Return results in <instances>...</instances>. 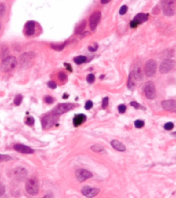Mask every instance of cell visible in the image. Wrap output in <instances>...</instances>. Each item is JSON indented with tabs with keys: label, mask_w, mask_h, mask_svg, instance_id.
I'll return each mask as SVG.
<instances>
[{
	"label": "cell",
	"mask_w": 176,
	"mask_h": 198,
	"mask_svg": "<svg viewBox=\"0 0 176 198\" xmlns=\"http://www.w3.org/2000/svg\"><path fill=\"white\" fill-rule=\"evenodd\" d=\"M17 65V60L13 56H8L1 62L0 70L3 73H7L13 70Z\"/></svg>",
	"instance_id": "cell-1"
},
{
	"label": "cell",
	"mask_w": 176,
	"mask_h": 198,
	"mask_svg": "<svg viewBox=\"0 0 176 198\" xmlns=\"http://www.w3.org/2000/svg\"><path fill=\"white\" fill-rule=\"evenodd\" d=\"M164 14L167 16H172L175 13V0H161Z\"/></svg>",
	"instance_id": "cell-2"
},
{
	"label": "cell",
	"mask_w": 176,
	"mask_h": 198,
	"mask_svg": "<svg viewBox=\"0 0 176 198\" xmlns=\"http://www.w3.org/2000/svg\"><path fill=\"white\" fill-rule=\"evenodd\" d=\"M26 190L30 195H36L39 192V183L37 178H30L26 183Z\"/></svg>",
	"instance_id": "cell-3"
},
{
	"label": "cell",
	"mask_w": 176,
	"mask_h": 198,
	"mask_svg": "<svg viewBox=\"0 0 176 198\" xmlns=\"http://www.w3.org/2000/svg\"><path fill=\"white\" fill-rule=\"evenodd\" d=\"M58 119V117L55 114H50V115H47L42 118L41 120V124L44 129H48L50 127H52L56 122Z\"/></svg>",
	"instance_id": "cell-4"
},
{
	"label": "cell",
	"mask_w": 176,
	"mask_h": 198,
	"mask_svg": "<svg viewBox=\"0 0 176 198\" xmlns=\"http://www.w3.org/2000/svg\"><path fill=\"white\" fill-rule=\"evenodd\" d=\"M144 94L148 99L153 100L156 97V90H155V87H154V83L152 81L147 82L145 86H144Z\"/></svg>",
	"instance_id": "cell-5"
},
{
	"label": "cell",
	"mask_w": 176,
	"mask_h": 198,
	"mask_svg": "<svg viewBox=\"0 0 176 198\" xmlns=\"http://www.w3.org/2000/svg\"><path fill=\"white\" fill-rule=\"evenodd\" d=\"M101 16H102V15H101V13L99 11H96L90 16L89 26H90V28L92 31H95L97 28L99 22H100Z\"/></svg>",
	"instance_id": "cell-6"
},
{
	"label": "cell",
	"mask_w": 176,
	"mask_h": 198,
	"mask_svg": "<svg viewBox=\"0 0 176 198\" xmlns=\"http://www.w3.org/2000/svg\"><path fill=\"white\" fill-rule=\"evenodd\" d=\"M74 107L75 105H73V104H70V103L60 104V105H58L55 108H54V110L53 111V113L55 114V115H62V114L69 112V111L72 110Z\"/></svg>",
	"instance_id": "cell-7"
},
{
	"label": "cell",
	"mask_w": 176,
	"mask_h": 198,
	"mask_svg": "<svg viewBox=\"0 0 176 198\" xmlns=\"http://www.w3.org/2000/svg\"><path fill=\"white\" fill-rule=\"evenodd\" d=\"M157 69V63L154 60H149L147 61L146 64L144 66V72L145 74L148 77L154 76Z\"/></svg>",
	"instance_id": "cell-8"
},
{
	"label": "cell",
	"mask_w": 176,
	"mask_h": 198,
	"mask_svg": "<svg viewBox=\"0 0 176 198\" xmlns=\"http://www.w3.org/2000/svg\"><path fill=\"white\" fill-rule=\"evenodd\" d=\"M75 176L76 178H77V180L79 182H83L85 180H88V179H90L91 177H92L93 175L89 170H84V169H80V170H78L76 171Z\"/></svg>",
	"instance_id": "cell-9"
},
{
	"label": "cell",
	"mask_w": 176,
	"mask_h": 198,
	"mask_svg": "<svg viewBox=\"0 0 176 198\" xmlns=\"http://www.w3.org/2000/svg\"><path fill=\"white\" fill-rule=\"evenodd\" d=\"M99 189L98 188H92V187H90L89 186H84L83 188L82 189V194L86 196V197L89 198H92L95 197L98 193H99Z\"/></svg>",
	"instance_id": "cell-10"
},
{
	"label": "cell",
	"mask_w": 176,
	"mask_h": 198,
	"mask_svg": "<svg viewBox=\"0 0 176 198\" xmlns=\"http://www.w3.org/2000/svg\"><path fill=\"white\" fill-rule=\"evenodd\" d=\"M27 171L25 168L22 167H19L14 170L13 171V176L17 180L22 181L24 179L27 177Z\"/></svg>",
	"instance_id": "cell-11"
},
{
	"label": "cell",
	"mask_w": 176,
	"mask_h": 198,
	"mask_svg": "<svg viewBox=\"0 0 176 198\" xmlns=\"http://www.w3.org/2000/svg\"><path fill=\"white\" fill-rule=\"evenodd\" d=\"M34 57V53H26L21 55V57L20 58V64L22 65L23 67H27L30 66V62L32 61L33 58Z\"/></svg>",
	"instance_id": "cell-12"
},
{
	"label": "cell",
	"mask_w": 176,
	"mask_h": 198,
	"mask_svg": "<svg viewBox=\"0 0 176 198\" xmlns=\"http://www.w3.org/2000/svg\"><path fill=\"white\" fill-rule=\"evenodd\" d=\"M174 66V62L171 60H165L161 63L160 66V72L163 74H167L173 68Z\"/></svg>",
	"instance_id": "cell-13"
},
{
	"label": "cell",
	"mask_w": 176,
	"mask_h": 198,
	"mask_svg": "<svg viewBox=\"0 0 176 198\" xmlns=\"http://www.w3.org/2000/svg\"><path fill=\"white\" fill-rule=\"evenodd\" d=\"M139 74H138L137 71H132L129 75L128 79V88L130 90H134L137 85V80Z\"/></svg>",
	"instance_id": "cell-14"
},
{
	"label": "cell",
	"mask_w": 176,
	"mask_h": 198,
	"mask_svg": "<svg viewBox=\"0 0 176 198\" xmlns=\"http://www.w3.org/2000/svg\"><path fill=\"white\" fill-rule=\"evenodd\" d=\"M35 27L36 23L34 21H28L27 23L25 24V27H24V33L27 36L30 37L33 36L35 33Z\"/></svg>",
	"instance_id": "cell-15"
},
{
	"label": "cell",
	"mask_w": 176,
	"mask_h": 198,
	"mask_svg": "<svg viewBox=\"0 0 176 198\" xmlns=\"http://www.w3.org/2000/svg\"><path fill=\"white\" fill-rule=\"evenodd\" d=\"M13 148L16 151L21 153H24V154H32V153H34V150L32 149L27 146L23 145V144H16V145L14 146Z\"/></svg>",
	"instance_id": "cell-16"
},
{
	"label": "cell",
	"mask_w": 176,
	"mask_h": 198,
	"mask_svg": "<svg viewBox=\"0 0 176 198\" xmlns=\"http://www.w3.org/2000/svg\"><path fill=\"white\" fill-rule=\"evenodd\" d=\"M162 107L164 110L168 111V112H175L176 110V104L174 100H168L163 101Z\"/></svg>",
	"instance_id": "cell-17"
},
{
	"label": "cell",
	"mask_w": 176,
	"mask_h": 198,
	"mask_svg": "<svg viewBox=\"0 0 176 198\" xmlns=\"http://www.w3.org/2000/svg\"><path fill=\"white\" fill-rule=\"evenodd\" d=\"M86 120V116L84 114H79V115H76L75 116L74 119H73V124L75 127H78L79 125H82L83 122Z\"/></svg>",
	"instance_id": "cell-18"
},
{
	"label": "cell",
	"mask_w": 176,
	"mask_h": 198,
	"mask_svg": "<svg viewBox=\"0 0 176 198\" xmlns=\"http://www.w3.org/2000/svg\"><path fill=\"white\" fill-rule=\"evenodd\" d=\"M111 146H112L115 149L117 150V151H126V147H125V146L119 141H117V140H112V141H111Z\"/></svg>",
	"instance_id": "cell-19"
},
{
	"label": "cell",
	"mask_w": 176,
	"mask_h": 198,
	"mask_svg": "<svg viewBox=\"0 0 176 198\" xmlns=\"http://www.w3.org/2000/svg\"><path fill=\"white\" fill-rule=\"evenodd\" d=\"M148 15L141 13H138L136 16L134 17V21L135 22V23H137L138 25H139V24L143 23H144L145 21H147V20H148Z\"/></svg>",
	"instance_id": "cell-20"
},
{
	"label": "cell",
	"mask_w": 176,
	"mask_h": 198,
	"mask_svg": "<svg viewBox=\"0 0 176 198\" xmlns=\"http://www.w3.org/2000/svg\"><path fill=\"white\" fill-rule=\"evenodd\" d=\"M86 26V20H83V21H82V23H81L79 24V26H78L77 28H76L75 34H82V32H83L85 30Z\"/></svg>",
	"instance_id": "cell-21"
},
{
	"label": "cell",
	"mask_w": 176,
	"mask_h": 198,
	"mask_svg": "<svg viewBox=\"0 0 176 198\" xmlns=\"http://www.w3.org/2000/svg\"><path fill=\"white\" fill-rule=\"evenodd\" d=\"M66 45V43H61V44H57V43H52L51 45H50V47H51V48L54 49V50H58V51H61V50H62L64 48V47H65Z\"/></svg>",
	"instance_id": "cell-22"
},
{
	"label": "cell",
	"mask_w": 176,
	"mask_h": 198,
	"mask_svg": "<svg viewBox=\"0 0 176 198\" xmlns=\"http://www.w3.org/2000/svg\"><path fill=\"white\" fill-rule=\"evenodd\" d=\"M86 60H87V58L85 56H79V57L74 58V61L76 64H82V63H85Z\"/></svg>",
	"instance_id": "cell-23"
},
{
	"label": "cell",
	"mask_w": 176,
	"mask_h": 198,
	"mask_svg": "<svg viewBox=\"0 0 176 198\" xmlns=\"http://www.w3.org/2000/svg\"><path fill=\"white\" fill-rule=\"evenodd\" d=\"M91 149L93 150L96 153H100V152L104 151V148L100 145H94L91 147Z\"/></svg>",
	"instance_id": "cell-24"
},
{
	"label": "cell",
	"mask_w": 176,
	"mask_h": 198,
	"mask_svg": "<svg viewBox=\"0 0 176 198\" xmlns=\"http://www.w3.org/2000/svg\"><path fill=\"white\" fill-rule=\"evenodd\" d=\"M23 101V96L21 95H17L15 97V98H14V104H15V105H16V106H19V105L21 104V102H22Z\"/></svg>",
	"instance_id": "cell-25"
},
{
	"label": "cell",
	"mask_w": 176,
	"mask_h": 198,
	"mask_svg": "<svg viewBox=\"0 0 176 198\" xmlns=\"http://www.w3.org/2000/svg\"><path fill=\"white\" fill-rule=\"evenodd\" d=\"M25 123L27 124V125H30V126H32L34 124V118H33L32 116H28L25 120Z\"/></svg>",
	"instance_id": "cell-26"
},
{
	"label": "cell",
	"mask_w": 176,
	"mask_h": 198,
	"mask_svg": "<svg viewBox=\"0 0 176 198\" xmlns=\"http://www.w3.org/2000/svg\"><path fill=\"white\" fill-rule=\"evenodd\" d=\"M12 160L11 157L8 155H3V154H0V163L1 162H6L9 161V160Z\"/></svg>",
	"instance_id": "cell-27"
},
{
	"label": "cell",
	"mask_w": 176,
	"mask_h": 198,
	"mask_svg": "<svg viewBox=\"0 0 176 198\" xmlns=\"http://www.w3.org/2000/svg\"><path fill=\"white\" fill-rule=\"evenodd\" d=\"M134 125H135L136 128H141L144 125V122L142 120H137V121H135V122H134Z\"/></svg>",
	"instance_id": "cell-28"
},
{
	"label": "cell",
	"mask_w": 176,
	"mask_h": 198,
	"mask_svg": "<svg viewBox=\"0 0 176 198\" xmlns=\"http://www.w3.org/2000/svg\"><path fill=\"white\" fill-rule=\"evenodd\" d=\"M44 102L47 104H53L54 102V98L51 96H46L44 98Z\"/></svg>",
	"instance_id": "cell-29"
},
{
	"label": "cell",
	"mask_w": 176,
	"mask_h": 198,
	"mask_svg": "<svg viewBox=\"0 0 176 198\" xmlns=\"http://www.w3.org/2000/svg\"><path fill=\"white\" fill-rule=\"evenodd\" d=\"M95 79H96V77H95V75L92 74H89V75H88L87 77V81L89 82V84H92L93 82L95 81Z\"/></svg>",
	"instance_id": "cell-30"
},
{
	"label": "cell",
	"mask_w": 176,
	"mask_h": 198,
	"mask_svg": "<svg viewBox=\"0 0 176 198\" xmlns=\"http://www.w3.org/2000/svg\"><path fill=\"white\" fill-rule=\"evenodd\" d=\"M126 110H127V107H126V105H119V106H118V111H119V113L123 114L124 112H126Z\"/></svg>",
	"instance_id": "cell-31"
},
{
	"label": "cell",
	"mask_w": 176,
	"mask_h": 198,
	"mask_svg": "<svg viewBox=\"0 0 176 198\" xmlns=\"http://www.w3.org/2000/svg\"><path fill=\"white\" fill-rule=\"evenodd\" d=\"M127 10L128 8L127 5H123L120 8V9H119V14H120V15H124V14H126V13L127 12Z\"/></svg>",
	"instance_id": "cell-32"
},
{
	"label": "cell",
	"mask_w": 176,
	"mask_h": 198,
	"mask_svg": "<svg viewBox=\"0 0 176 198\" xmlns=\"http://www.w3.org/2000/svg\"><path fill=\"white\" fill-rule=\"evenodd\" d=\"M108 105H109V98H108L107 97H106V98H103L102 107L103 108H106V107H108Z\"/></svg>",
	"instance_id": "cell-33"
},
{
	"label": "cell",
	"mask_w": 176,
	"mask_h": 198,
	"mask_svg": "<svg viewBox=\"0 0 176 198\" xmlns=\"http://www.w3.org/2000/svg\"><path fill=\"white\" fill-rule=\"evenodd\" d=\"M174 128V124L172 122H168L164 125V128L166 130H171Z\"/></svg>",
	"instance_id": "cell-34"
},
{
	"label": "cell",
	"mask_w": 176,
	"mask_h": 198,
	"mask_svg": "<svg viewBox=\"0 0 176 198\" xmlns=\"http://www.w3.org/2000/svg\"><path fill=\"white\" fill-rule=\"evenodd\" d=\"M47 86L51 89H55L56 88H57V85H56V83L54 81H49L48 83H47Z\"/></svg>",
	"instance_id": "cell-35"
},
{
	"label": "cell",
	"mask_w": 176,
	"mask_h": 198,
	"mask_svg": "<svg viewBox=\"0 0 176 198\" xmlns=\"http://www.w3.org/2000/svg\"><path fill=\"white\" fill-rule=\"evenodd\" d=\"M6 12V5L3 3H0V16H2Z\"/></svg>",
	"instance_id": "cell-36"
},
{
	"label": "cell",
	"mask_w": 176,
	"mask_h": 198,
	"mask_svg": "<svg viewBox=\"0 0 176 198\" xmlns=\"http://www.w3.org/2000/svg\"><path fill=\"white\" fill-rule=\"evenodd\" d=\"M58 77L61 81H65L66 79H67V76H66L65 74L63 73V72H60V73H59Z\"/></svg>",
	"instance_id": "cell-37"
},
{
	"label": "cell",
	"mask_w": 176,
	"mask_h": 198,
	"mask_svg": "<svg viewBox=\"0 0 176 198\" xmlns=\"http://www.w3.org/2000/svg\"><path fill=\"white\" fill-rule=\"evenodd\" d=\"M92 106H93V103H92V101H87L86 105H85V108H86V109L89 110Z\"/></svg>",
	"instance_id": "cell-38"
},
{
	"label": "cell",
	"mask_w": 176,
	"mask_h": 198,
	"mask_svg": "<svg viewBox=\"0 0 176 198\" xmlns=\"http://www.w3.org/2000/svg\"><path fill=\"white\" fill-rule=\"evenodd\" d=\"M6 192V188L4 185L2 184V183H0V196H2V195L5 193Z\"/></svg>",
	"instance_id": "cell-39"
},
{
	"label": "cell",
	"mask_w": 176,
	"mask_h": 198,
	"mask_svg": "<svg viewBox=\"0 0 176 198\" xmlns=\"http://www.w3.org/2000/svg\"><path fill=\"white\" fill-rule=\"evenodd\" d=\"M130 105H131V106L134 107L135 108H140V105L138 103V102H132L130 103Z\"/></svg>",
	"instance_id": "cell-40"
},
{
	"label": "cell",
	"mask_w": 176,
	"mask_h": 198,
	"mask_svg": "<svg viewBox=\"0 0 176 198\" xmlns=\"http://www.w3.org/2000/svg\"><path fill=\"white\" fill-rule=\"evenodd\" d=\"M98 49V44L95 43V47H89V50L90 51H96Z\"/></svg>",
	"instance_id": "cell-41"
},
{
	"label": "cell",
	"mask_w": 176,
	"mask_h": 198,
	"mask_svg": "<svg viewBox=\"0 0 176 198\" xmlns=\"http://www.w3.org/2000/svg\"><path fill=\"white\" fill-rule=\"evenodd\" d=\"M43 198H54V195L52 193H47V194L44 195V196Z\"/></svg>",
	"instance_id": "cell-42"
},
{
	"label": "cell",
	"mask_w": 176,
	"mask_h": 198,
	"mask_svg": "<svg viewBox=\"0 0 176 198\" xmlns=\"http://www.w3.org/2000/svg\"><path fill=\"white\" fill-rule=\"evenodd\" d=\"M130 26L131 28H136L137 27H138V24H137V23H135V22L134 21V20H132L130 23Z\"/></svg>",
	"instance_id": "cell-43"
},
{
	"label": "cell",
	"mask_w": 176,
	"mask_h": 198,
	"mask_svg": "<svg viewBox=\"0 0 176 198\" xmlns=\"http://www.w3.org/2000/svg\"><path fill=\"white\" fill-rule=\"evenodd\" d=\"M64 65L66 66V67H67V70H68L69 71H72V66H71L69 63H64Z\"/></svg>",
	"instance_id": "cell-44"
},
{
	"label": "cell",
	"mask_w": 176,
	"mask_h": 198,
	"mask_svg": "<svg viewBox=\"0 0 176 198\" xmlns=\"http://www.w3.org/2000/svg\"><path fill=\"white\" fill-rule=\"evenodd\" d=\"M111 0H100V2L102 4H107L110 2Z\"/></svg>",
	"instance_id": "cell-45"
},
{
	"label": "cell",
	"mask_w": 176,
	"mask_h": 198,
	"mask_svg": "<svg viewBox=\"0 0 176 198\" xmlns=\"http://www.w3.org/2000/svg\"><path fill=\"white\" fill-rule=\"evenodd\" d=\"M68 98V95H66V94H64L63 98H64V99H66V98Z\"/></svg>",
	"instance_id": "cell-46"
},
{
	"label": "cell",
	"mask_w": 176,
	"mask_h": 198,
	"mask_svg": "<svg viewBox=\"0 0 176 198\" xmlns=\"http://www.w3.org/2000/svg\"><path fill=\"white\" fill-rule=\"evenodd\" d=\"M0 28H1V23H0Z\"/></svg>",
	"instance_id": "cell-47"
}]
</instances>
